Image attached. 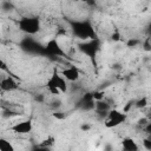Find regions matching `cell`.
<instances>
[{
  "label": "cell",
  "mask_w": 151,
  "mask_h": 151,
  "mask_svg": "<svg viewBox=\"0 0 151 151\" xmlns=\"http://www.w3.org/2000/svg\"><path fill=\"white\" fill-rule=\"evenodd\" d=\"M34 100L38 101V103H44V100H45V96L41 94V93L35 94V96H34Z\"/></svg>",
  "instance_id": "44dd1931"
},
{
  "label": "cell",
  "mask_w": 151,
  "mask_h": 151,
  "mask_svg": "<svg viewBox=\"0 0 151 151\" xmlns=\"http://www.w3.org/2000/svg\"><path fill=\"white\" fill-rule=\"evenodd\" d=\"M32 130H33V123L29 119L21 120L11 126V131H13L17 134H28Z\"/></svg>",
  "instance_id": "52a82bcc"
},
{
  "label": "cell",
  "mask_w": 151,
  "mask_h": 151,
  "mask_svg": "<svg viewBox=\"0 0 151 151\" xmlns=\"http://www.w3.org/2000/svg\"><path fill=\"white\" fill-rule=\"evenodd\" d=\"M67 87H68L67 80L57 70H54L51 73V76L47 78V80H46V88L53 96H58V94L65 93L67 91Z\"/></svg>",
  "instance_id": "7a4b0ae2"
},
{
  "label": "cell",
  "mask_w": 151,
  "mask_h": 151,
  "mask_svg": "<svg viewBox=\"0 0 151 151\" xmlns=\"http://www.w3.org/2000/svg\"><path fill=\"white\" fill-rule=\"evenodd\" d=\"M94 101L96 100L92 97V92H87L79 100L78 107L83 111H92V110H94Z\"/></svg>",
  "instance_id": "30bf717a"
},
{
  "label": "cell",
  "mask_w": 151,
  "mask_h": 151,
  "mask_svg": "<svg viewBox=\"0 0 151 151\" xmlns=\"http://www.w3.org/2000/svg\"><path fill=\"white\" fill-rule=\"evenodd\" d=\"M6 68H7L6 63H5V60L2 59V57H1V54H0V70H6Z\"/></svg>",
  "instance_id": "d4e9b609"
},
{
  "label": "cell",
  "mask_w": 151,
  "mask_h": 151,
  "mask_svg": "<svg viewBox=\"0 0 151 151\" xmlns=\"http://www.w3.org/2000/svg\"><path fill=\"white\" fill-rule=\"evenodd\" d=\"M61 74L63 77L70 81V83H74V81H78L79 78H80V71L78 67L76 66H67L65 67L63 71H61Z\"/></svg>",
  "instance_id": "9c48e42d"
},
{
  "label": "cell",
  "mask_w": 151,
  "mask_h": 151,
  "mask_svg": "<svg viewBox=\"0 0 151 151\" xmlns=\"http://www.w3.org/2000/svg\"><path fill=\"white\" fill-rule=\"evenodd\" d=\"M42 53L47 54L50 57H64L65 52L63 50V47L60 46L59 41L55 38L50 39L44 46H42Z\"/></svg>",
  "instance_id": "8992f818"
},
{
  "label": "cell",
  "mask_w": 151,
  "mask_h": 151,
  "mask_svg": "<svg viewBox=\"0 0 151 151\" xmlns=\"http://www.w3.org/2000/svg\"><path fill=\"white\" fill-rule=\"evenodd\" d=\"M21 47H22V50H25L27 52H38V51H41L42 52V47L39 44H37L35 41H33L31 38H26L22 41Z\"/></svg>",
  "instance_id": "4fadbf2b"
},
{
  "label": "cell",
  "mask_w": 151,
  "mask_h": 151,
  "mask_svg": "<svg viewBox=\"0 0 151 151\" xmlns=\"http://www.w3.org/2000/svg\"><path fill=\"white\" fill-rule=\"evenodd\" d=\"M139 42H140V41L137 40V39H130V40L127 41V46H129V47H136Z\"/></svg>",
  "instance_id": "ffe728a7"
},
{
  "label": "cell",
  "mask_w": 151,
  "mask_h": 151,
  "mask_svg": "<svg viewBox=\"0 0 151 151\" xmlns=\"http://www.w3.org/2000/svg\"><path fill=\"white\" fill-rule=\"evenodd\" d=\"M70 29L73 37H76L80 41L97 38L96 29L90 20H71Z\"/></svg>",
  "instance_id": "6da1fadb"
},
{
  "label": "cell",
  "mask_w": 151,
  "mask_h": 151,
  "mask_svg": "<svg viewBox=\"0 0 151 151\" xmlns=\"http://www.w3.org/2000/svg\"><path fill=\"white\" fill-rule=\"evenodd\" d=\"M78 1H83V2H87L88 0H78Z\"/></svg>",
  "instance_id": "4316f807"
},
{
  "label": "cell",
  "mask_w": 151,
  "mask_h": 151,
  "mask_svg": "<svg viewBox=\"0 0 151 151\" xmlns=\"http://www.w3.org/2000/svg\"><path fill=\"white\" fill-rule=\"evenodd\" d=\"M18 28L19 31H21L24 34L28 37L35 35L41 29V20L39 17H35V15L22 17L18 21Z\"/></svg>",
  "instance_id": "3957f363"
},
{
  "label": "cell",
  "mask_w": 151,
  "mask_h": 151,
  "mask_svg": "<svg viewBox=\"0 0 151 151\" xmlns=\"http://www.w3.org/2000/svg\"><path fill=\"white\" fill-rule=\"evenodd\" d=\"M144 48H145V51H150V45H149V39H146V41L144 42Z\"/></svg>",
  "instance_id": "484cf974"
},
{
  "label": "cell",
  "mask_w": 151,
  "mask_h": 151,
  "mask_svg": "<svg viewBox=\"0 0 151 151\" xmlns=\"http://www.w3.org/2000/svg\"><path fill=\"white\" fill-rule=\"evenodd\" d=\"M19 87L18 81L13 78V77H2L0 79V91L4 92H13Z\"/></svg>",
  "instance_id": "ba28073f"
},
{
  "label": "cell",
  "mask_w": 151,
  "mask_h": 151,
  "mask_svg": "<svg viewBox=\"0 0 151 151\" xmlns=\"http://www.w3.org/2000/svg\"><path fill=\"white\" fill-rule=\"evenodd\" d=\"M53 144H54V138L50 136V137H47V138H45V139H42V140L40 142V144H39V147L48 149V147H51Z\"/></svg>",
  "instance_id": "e0dca14e"
},
{
  "label": "cell",
  "mask_w": 151,
  "mask_h": 151,
  "mask_svg": "<svg viewBox=\"0 0 151 151\" xmlns=\"http://www.w3.org/2000/svg\"><path fill=\"white\" fill-rule=\"evenodd\" d=\"M143 146L147 150V151H151V139L150 138H145L143 140Z\"/></svg>",
  "instance_id": "d6986e66"
},
{
  "label": "cell",
  "mask_w": 151,
  "mask_h": 151,
  "mask_svg": "<svg viewBox=\"0 0 151 151\" xmlns=\"http://www.w3.org/2000/svg\"><path fill=\"white\" fill-rule=\"evenodd\" d=\"M110 109H111V105L106 100H104V99H100V100H96L94 101V111L103 119L105 118V116L107 114V112H109Z\"/></svg>",
  "instance_id": "8fae6325"
},
{
  "label": "cell",
  "mask_w": 151,
  "mask_h": 151,
  "mask_svg": "<svg viewBox=\"0 0 151 151\" xmlns=\"http://www.w3.org/2000/svg\"><path fill=\"white\" fill-rule=\"evenodd\" d=\"M0 8H1L2 12L9 13V12H12V11L14 9V5H13V2L9 1V0H2L1 4H0Z\"/></svg>",
  "instance_id": "9a60e30c"
},
{
  "label": "cell",
  "mask_w": 151,
  "mask_h": 151,
  "mask_svg": "<svg viewBox=\"0 0 151 151\" xmlns=\"http://www.w3.org/2000/svg\"><path fill=\"white\" fill-rule=\"evenodd\" d=\"M122 147L124 151H138L139 145L132 137H124L122 139Z\"/></svg>",
  "instance_id": "7c38bea8"
},
{
  "label": "cell",
  "mask_w": 151,
  "mask_h": 151,
  "mask_svg": "<svg viewBox=\"0 0 151 151\" xmlns=\"http://www.w3.org/2000/svg\"><path fill=\"white\" fill-rule=\"evenodd\" d=\"M92 97H93L94 100H100V99H104L105 93L103 91H93L92 92Z\"/></svg>",
  "instance_id": "ac0fdd59"
},
{
  "label": "cell",
  "mask_w": 151,
  "mask_h": 151,
  "mask_svg": "<svg viewBox=\"0 0 151 151\" xmlns=\"http://www.w3.org/2000/svg\"><path fill=\"white\" fill-rule=\"evenodd\" d=\"M147 104H149L147 97H142V98H139V99H137V100L133 101V105H134L137 109H140V110L145 109V107L147 106Z\"/></svg>",
  "instance_id": "2e32d148"
},
{
  "label": "cell",
  "mask_w": 151,
  "mask_h": 151,
  "mask_svg": "<svg viewBox=\"0 0 151 151\" xmlns=\"http://www.w3.org/2000/svg\"><path fill=\"white\" fill-rule=\"evenodd\" d=\"M13 150H14L13 144L6 138L0 137V151H13Z\"/></svg>",
  "instance_id": "5bb4252c"
},
{
  "label": "cell",
  "mask_w": 151,
  "mask_h": 151,
  "mask_svg": "<svg viewBox=\"0 0 151 151\" xmlns=\"http://www.w3.org/2000/svg\"><path fill=\"white\" fill-rule=\"evenodd\" d=\"M78 50L81 54L87 57L92 61V64L96 65V63H97L96 60H97L98 53L100 51V40L98 38H94V39L80 41L78 44Z\"/></svg>",
  "instance_id": "277c9868"
},
{
  "label": "cell",
  "mask_w": 151,
  "mask_h": 151,
  "mask_svg": "<svg viewBox=\"0 0 151 151\" xmlns=\"http://www.w3.org/2000/svg\"><path fill=\"white\" fill-rule=\"evenodd\" d=\"M60 106H61V101H60V100H53V101L51 103V107H53L54 110H55V109L58 110Z\"/></svg>",
  "instance_id": "7402d4cb"
},
{
  "label": "cell",
  "mask_w": 151,
  "mask_h": 151,
  "mask_svg": "<svg viewBox=\"0 0 151 151\" xmlns=\"http://www.w3.org/2000/svg\"><path fill=\"white\" fill-rule=\"evenodd\" d=\"M127 119V113L117 109H110L104 118V125L106 129H114L124 124Z\"/></svg>",
  "instance_id": "5b68a950"
},
{
  "label": "cell",
  "mask_w": 151,
  "mask_h": 151,
  "mask_svg": "<svg viewBox=\"0 0 151 151\" xmlns=\"http://www.w3.org/2000/svg\"><path fill=\"white\" fill-rule=\"evenodd\" d=\"M91 129V125L90 124H87V123H85V124H81L80 125V130L81 131H88Z\"/></svg>",
  "instance_id": "cb8c5ba5"
},
{
  "label": "cell",
  "mask_w": 151,
  "mask_h": 151,
  "mask_svg": "<svg viewBox=\"0 0 151 151\" xmlns=\"http://www.w3.org/2000/svg\"><path fill=\"white\" fill-rule=\"evenodd\" d=\"M53 117H55V118H58V119H63V118H65V114H63V112H60V111H55L54 113H53Z\"/></svg>",
  "instance_id": "603a6c76"
}]
</instances>
